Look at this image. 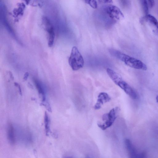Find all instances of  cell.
Instances as JSON below:
<instances>
[{"mask_svg":"<svg viewBox=\"0 0 158 158\" xmlns=\"http://www.w3.org/2000/svg\"><path fill=\"white\" fill-rule=\"evenodd\" d=\"M34 81L38 92L41 97L43 102H45L46 100V97L45 90L43 86L40 82L37 79H34Z\"/></svg>","mask_w":158,"mask_h":158,"instance_id":"8fae6325","label":"cell"},{"mask_svg":"<svg viewBox=\"0 0 158 158\" xmlns=\"http://www.w3.org/2000/svg\"><path fill=\"white\" fill-rule=\"evenodd\" d=\"M149 6L150 8H152L155 5L154 0H147Z\"/></svg>","mask_w":158,"mask_h":158,"instance_id":"e0dca14e","label":"cell"},{"mask_svg":"<svg viewBox=\"0 0 158 158\" xmlns=\"http://www.w3.org/2000/svg\"><path fill=\"white\" fill-rule=\"evenodd\" d=\"M48 45L49 47H52L54 44L55 37L54 30H53L48 32Z\"/></svg>","mask_w":158,"mask_h":158,"instance_id":"4fadbf2b","label":"cell"},{"mask_svg":"<svg viewBox=\"0 0 158 158\" xmlns=\"http://www.w3.org/2000/svg\"><path fill=\"white\" fill-rule=\"evenodd\" d=\"M102 8L108 17L115 23L124 18V15L121 11L115 6L109 5L103 7Z\"/></svg>","mask_w":158,"mask_h":158,"instance_id":"277c9868","label":"cell"},{"mask_svg":"<svg viewBox=\"0 0 158 158\" xmlns=\"http://www.w3.org/2000/svg\"><path fill=\"white\" fill-rule=\"evenodd\" d=\"M120 2L122 5L123 6H125L127 4V0H120Z\"/></svg>","mask_w":158,"mask_h":158,"instance_id":"44dd1931","label":"cell"},{"mask_svg":"<svg viewBox=\"0 0 158 158\" xmlns=\"http://www.w3.org/2000/svg\"><path fill=\"white\" fill-rule=\"evenodd\" d=\"M110 99V96L106 93H100L98 96L97 102L94 106V109H100L104 103L109 102Z\"/></svg>","mask_w":158,"mask_h":158,"instance_id":"9c48e42d","label":"cell"},{"mask_svg":"<svg viewBox=\"0 0 158 158\" xmlns=\"http://www.w3.org/2000/svg\"><path fill=\"white\" fill-rule=\"evenodd\" d=\"M156 101L158 103V96H157L156 98Z\"/></svg>","mask_w":158,"mask_h":158,"instance_id":"603a6c76","label":"cell"},{"mask_svg":"<svg viewBox=\"0 0 158 158\" xmlns=\"http://www.w3.org/2000/svg\"><path fill=\"white\" fill-rule=\"evenodd\" d=\"M145 15L149 14V5L147 0H139Z\"/></svg>","mask_w":158,"mask_h":158,"instance_id":"7c38bea8","label":"cell"},{"mask_svg":"<svg viewBox=\"0 0 158 158\" xmlns=\"http://www.w3.org/2000/svg\"><path fill=\"white\" fill-rule=\"evenodd\" d=\"M45 128L46 135H48L50 131L49 120L48 115L45 112L44 118Z\"/></svg>","mask_w":158,"mask_h":158,"instance_id":"5bb4252c","label":"cell"},{"mask_svg":"<svg viewBox=\"0 0 158 158\" xmlns=\"http://www.w3.org/2000/svg\"><path fill=\"white\" fill-rule=\"evenodd\" d=\"M9 75H10V77L12 79H13V75H12V73H11L10 72H9Z\"/></svg>","mask_w":158,"mask_h":158,"instance_id":"7402d4cb","label":"cell"},{"mask_svg":"<svg viewBox=\"0 0 158 158\" xmlns=\"http://www.w3.org/2000/svg\"><path fill=\"white\" fill-rule=\"evenodd\" d=\"M109 51L112 56L123 61L126 65L131 68L144 70L147 69L146 65L139 60L114 48H110Z\"/></svg>","mask_w":158,"mask_h":158,"instance_id":"6da1fadb","label":"cell"},{"mask_svg":"<svg viewBox=\"0 0 158 158\" xmlns=\"http://www.w3.org/2000/svg\"><path fill=\"white\" fill-rule=\"evenodd\" d=\"M101 2L104 3H111L113 2L112 0H98Z\"/></svg>","mask_w":158,"mask_h":158,"instance_id":"d6986e66","label":"cell"},{"mask_svg":"<svg viewBox=\"0 0 158 158\" xmlns=\"http://www.w3.org/2000/svg\"><path fill=\"white\" fill-rule=\"evenodd\" d=\"M85 2L94 9L97 8V3L96 0H84Z\"/></svg>","mask_w":158,"mask_h":158,"instance_id":"2e32d148","label":"cell"},{"mask_svg":"<svg viewBox=\"0 0 158 158\" xmlns=\"http://www.w3.org/2000/svg\"><path fill=\"white\" fill-rule=\"evenodd\" d=\"M69 64L73 71L77 70L83 67L84 65L83 58L77 48L73 47L69 59Z\"/></svg>","mask_w":158,"mask_h":158,"instance_id":"7a4b0ae2","label":"cell"},{"mask_svg":"<svg viewBox=\"0 0 158 158\" xmlns=\"http://www.w3.org/2000/svg\"><path fill=\"white\" fill-rule=\"evenodd\" d=\"M7 136L10 143L12 145L14 144L15 141L14 130L13 126L10 123L8 125V127Z\"/></svg>","mask_w":158,"mask_h":158,"instance_id":"30bf717a","label":"cell"},{"mask_svg":"<svg viewBox=\"0 0 158 158\" xmlns=\"http://www.w3.org/2000/svg\"><path fill=\"white\" fill-rule=\"evenodd\" d=\"M140 20L141 23H147L152 27L153 31L158 34V21L154 16L149 14L142 17Z\"/></svg>","mask_w":158,"mask_h":158,"instance_id":"52a82bcc","label":"cell"},{"mask_svg":"<svg viewBox=\"0 0 158 158\" xmlns=\"http://www.w3.org/2000/svg\"><path fill=\"white\" fill-rule=\"evenodd\" d=\"M6 9L4 4L2 3H1L0 4V16L1 20L3 23V25L6 29L10 34L16 40H17V37L15 34L14 31L13 29L10 25L9 24L7 21V20L6 16Z\"/></svg>","mask_w":158,"mask_h":158,"instance_id":"8992f818","label":"cell"},{"mask_svg":"<svg viewBox=\"0 0 158 158\" xmlns=\"http://www.w3.org/2000/svg\"><path fill=\"white\" fill-rule=\"evenodd\" d=\"M118 109V108H113L108 113L104 114L102 117L103 123H98V127L103 130L111 127L117 117L116 113Z\"/></svg>","mask_w":158,"mask_h":158,"instance_id":"3957f363","label":"cell"},{"mask_svg":"<svg viewBox=\"0 0 158 158\" xmlns=\"http://www.w3.org/2000/svg\"><path fill=\"white\" fill-rule=\"evenodd\" d=\"M27 4H30L33 6H40L41 5L40 0H24Z\"/></svg>","mask_w":158,"mask_h":158,"instance_id":"9a60e30c","label":"cell"},{"mask_svg":"<svg viewBox=\"0 0 158 158\" xmlns=\"http://www.w3.org/2000/svg\"><path fill=\"white\" fill-rule=\"evenodd\" d=\"M14 85L15 86H16V87L18 88L19 94L20 95H22V90H21V88L20 86V85H19V84L16 82H15L14 83Z\"/></svg>","mask_w":158,"mask_h":158,"instance_id":"ac0fdd59","label":"cell"},{"mask_svg":"<svg viewBox=\"0 0 158 158\" xmlns=\"http://www.w3.org/2000/svg\"><path fill=\"white\" fill-rule=\"evenodd\" d=\"M126 148L130 158H144L146 154L144 152H139L135 148L128 139H126L124 141Z\"/></svg>","mask_w":158,"mask_h":158,"instance_id":"5b68a950","label":"cell"},{"mask_svg":"<svg viewBox=\"0 0 158 158\" xmlns=\"http://www.w3.org/2000/svg\"><path fill=\"white\" fill-rule=\"evenodd\" d=\"M29 76V73L28 72H26L24 75L23 79L24 80L26 81L27 79Z\"/></svg>","mask_w":158,"mask_h":158,"instance_id":"ffe728a7","label":"cell"},{"mask_svg":"<svg viewBox=\"0 0 158 158\" xmlns=\"http://www.w3.org/2000/svg\"><path fill=\"white\" fill-rule=\"evenodd\" d=\"M117 85L133 99H136L138 95L135 90L123 79L119 81Z\"/></svg>","mask_w":158,"mask_h":158,"instance_id":"ba28073f","label":"cell"}]
</instances>
